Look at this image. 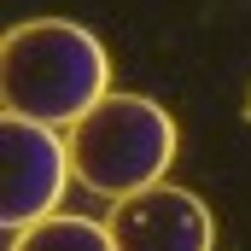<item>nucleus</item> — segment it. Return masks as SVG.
<instances>
[{"mask_svg": "<svg viewBox=\"0 0 251 251\" xmlns=\"http://www.w3.org/2000/svg\"><path fill=\"white\" fill-rule=\"evenodd\" d=\"M64 140H70L76 181L111 204H123L146 187H164L176 146H181L176 117L146 94H105Z\"/></svg>", "mask_w": 251, "mask_h": 251, "instance_id": "f03ea898", "label": "nucleus"}, {"mask_svg": "<svg viewBox=\"0 0 251 251\" xmlns=\"http://www.w3.org/2000/svg\"><path fill=\"white\" fill-rule=\"evenodd\" d=\"M105 228H111L117 251H210L216 246V222H210L204 199L187 187H170V181L123 199Z\"/></svg>", "mask_w": 251, "mask_h": 251, "instance_id": "20e7f679", "label": "nucleus"}, {"mask_svg": "<svg viewBox=\"0 0 251 251\" xmlns=\"http://www.w3.org/2000/svg\"><path fill=\"white\" fill-rule=\"evenodd\" d=\"M111 94V59L94 29L70 18L12 24L0 41V100L6 117H29L47 128H76Z\"/></svg>", "mask_w": 251, "mask_h": 251, "instance_id": "f257e3e1", "label": "nucleus"}, {"mask_svg": "<svg viewBox=\"0 0 251 251\" xmlns=\"http://www.w3.org/2000/svg\"><path fill=\"white\" fill-rule=\"evenodd\" d=\"M246 117H251V88H246Z\"/></svg>", "mask_w": 251, "mask_h": 251, "instance_id": "423d86ee", "label": "nucleus"}, {"mask_svg": "<svg viewBox=\"0 0 251 251\" xmlns=\"http://www.w3.org/2000/svg\"><path fill=\"white\" fill-rule=\"evenodd\" d=\"M12 251H117V240L94 216H47V222L12 234Z\"/></svg>", "mask_w": 251, "mask_h": 251, "instance_id": "39448f33", "label": "nucleus"}, {"mask_svg": "<svg viewBox=\"0 0 251 251\" xmlns=\"http://www.w3.org/2000/svg\"><path fill=\"white\" fill-rule=\"evenodd\" d=\"M0 170H6V234H24L47 216H59V199L70 187V140L59 128L29 123V117H6L0 123Z\"/></svg>", "mask_w": 251, "mask_h": 251, "instance_id": "7ed1b4c3", "label": "nucleus"}]
</instances>
